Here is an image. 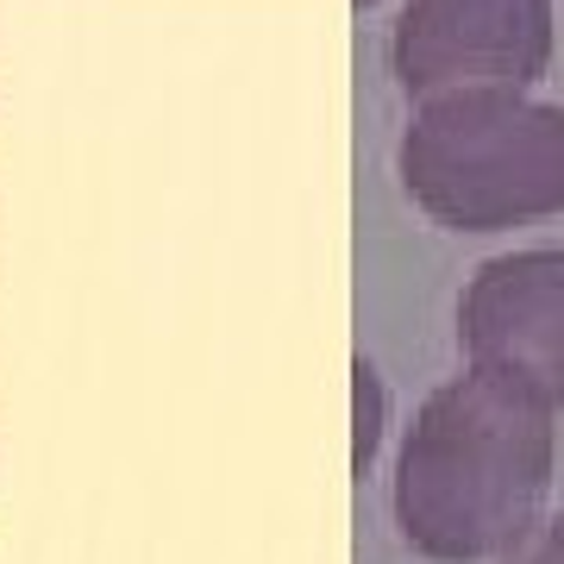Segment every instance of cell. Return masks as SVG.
<instances>
[{
    "label": "cell",
    "instance_id": "6da1fadb",
    "mask_svg": "<svg viewBox=\"0 0 564 564\" xmlns=\"http://www.w3.org/2000/svg\"><path fill=\"white\" fill-rule=\"evenodd\" d=\"M552 489V408L502 377H452L421 402L395 458V521L440 564H477L533 533Z\"/></svg>",
    "mask_w": 564,
    "mask_h": 564
},
{
    "label": "cell",
    "instance_id": "7a4b0ae2",
    "mask_svg": "<svg viewBox=\"0 0 564 564\" xmlns=\"http://www.w3.org/2000/svg\"><path fill=\"white\" fill-rule=\"evenodd\" d=\"M402 182L452 232L564 214V107L514 88L440 95L402 132Z\"/></svg>",
    "mask_w": 564,
    "mask_h": 564
},
{
    "label": "cell",
    "instance_id": "3957f363",
    "mask_svg": "<svg viewBox=\"0 0 564 564\" xmlns=\"http://www.w3.org/2000/svg\"><path fill=\"white\" fill-rule=\"evenodd\" d=\"M389 63L408 95H470L514 88L552 63V0H408Z\"/></svg>",
    "mask_w": 564,
    "mask_h": 564
},
{
    "label": "cell",
    "instance_id": "277c9868",
    "mask_svg": "<svg viewBox=\"0 0 564 564\" xmlns=\"http://www.w3.org/2000/svg\"><path fill=\"white\" fill-rule=\"evenodd\" d=\"M458 339L470 370L564 408V251L489 258L458 302Z\"/></svg>",
    "mask_w": 564,
    "mask_h": 564
},
{
    "label": "cell",
    "instance_id": "5b68a950",
    "mask_svg": "<svg viewBox=\"0 0 564 564\" xmlns=\"http://www.w3.org/2000/svg\"><path fill=\"white\" fill-rule=\"evenodd\" d=\"M508 564H564V514L545 521L540 533H527V540L508 552Z\"/></svg>",
    "mask_w": 564,
    "mask_h": 564
},
{
    "label": "cell",
    "instance_id": "8992f818",
    "mask_svg": "<svg viewBox=\"0 0 564 564\" xmlns=\"http://www.w3.org/2000/svg\"><path fill=\"white\" fill-rule=\"evenodd\" d=\"M358 7H370V0H358Z\"/></svg>",
    "mask_w": 564,
    "mask_h": 564
}]
</instances>
